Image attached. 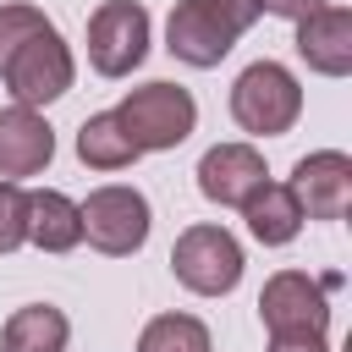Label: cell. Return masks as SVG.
I'll use <instances>...</instances> for the list:
<instances>
[{"label":"cell","instance_id":"obj_15","mask_svg":"<svg viewBox=\"0 0 352 352\" xmlns=\"http://www.w3.org/2000/svg\"><path fill=\"white\" fill-rule=\"evenodd\" d=\"M66 341H72V324L55 302H28L0 330V352H66Z\"/></svg>","mask_w":352,"mask_h":352},{"label":"cell","instance_id":"obj_19","mask_svg":"<svg viewBox=\"0 0 352 352\" xmlns=\"http://www.w3.org/2000/svg\"><path fill=\"white\" fill-rule=\"evenodd\" d=\"M50 28V16L38 11V6H0V60L16 50V44H28L33 33H44Z\"/></svg>","mask_w":352,"mask_h":352},{"label":"cell","instance_id":"obj_21","mask_svg":"<svg viewBox=\"0 0 352 352\" xmlns=\"http://www.w3.org/2000/svg\"><path fill=\"white\" fill-rule=\"evenodd\" d=\"M330 0H258V11H270V16H286V22H302V16H314V11H324Z\"/></svg>","mask_w":352,"mask_h":352},{"label":"cell","instance_id":"obj_5","mask_svg":"<svg viewBox=\"0 0 352 352\" xmlns=\"http://www.w3.org/2000/svg\"><path fill=\"white\" fill-rule=\"evenodd\" d=\"M77 214H82V236H88V248H99V253H110V258L138 253V248L148 242V226H154L148 198H143L138 187H121V182L94 187V192L77 204Z\"/></svg>","mask_w":352,"mask_h":352},{"label":"cell","instance_id":"obj_10","mask_svg":"<svg viewBox=\"0 0 352 352\" xmlns=\"http://www.w3.org/2000/svg\"><path fill=\"white\" fill-rule=\"evenodd\" d=\"M264 182H270V170H264V154L253 143H214L198 160V192L220 209H242L248 192Z\"/></svg>","mask_w":352,"mask_h":352},{"label":"cell","instance_id":"obj_20","mask_svg":"<svg viewBox=\"0 0 352 352\" xmlns=\"http://www.w3.org/2000/svg\"><path fill=\"white\" fill-rule=\"evenodd\" d=\"M270 352H330L324 330H280L270 336Z\"/></svg>","mask_w":352,"mask_h":352},{"label":"cell","instance_id":"obj_18","mask_svg":"<svg viewBox=\"0 0 352 352\" xmlns=\"http://www.w3.org/2000/svg\"><path fill=\"white\" fill-rule=\"evenodd\" d=\"M28 242V192L16 182H0V253H16Z\"/></svg>","mask_w":352,"mask_h":352},{"label":"cell","instance_id":"obj_13","mask_svg":"<svg viewBox=\"0 0 352 352\" xmlns=\"http://www.w3.org/2000/svg\"><path fill=\"white\" fill-rule=\"evenodd\" d=\"M242 220H248V231H253L264 248H286V242L302 231V204H297V192H292L286 182H264V187L248 192Z\"/></svg>","mask_w":352,"mask_h":352},{"label":"cell","instance_id":"obj_1","mask_svg":"<svg viewBox=\"0 0 352 352\" xmlns=\"http://www.w3.org/2000/svg\"><path fill=\"white\" fill-rule=\"evenodd\" d=\"M258 16H264L258 0H182L170 11V22H165V50L176 60L209 72V66H220L236 50V38Z\"/></svg>","mask_w":352,"mask_h":352},{"label":"cell","instance_id":"obj_2","mask_svg":"<svg viewBox=\"0 0 352 352\" xmlns=\"http://www.w3.org/2000/svg\"><path fill=\"white\" fill-rule=\"evenodd\" d=\"M116 121L126 126V138L138 143V154H160V148H182L198 126V104L182 82H143L121 99Z\"/></svg>","mask_w":352,"mask_h":352},{"label":"cell","instance_id":"obj_8","mask_svg":"<svg viewBox=\"0 0 352 352\" xmlns=\"http://www.w3.org/2000/svg\"><path fill=\"white\" fill-rule=\"evenodd\" d=\"M330 286L336 275L314 280L308 270H280L258 292V319L270 336L280 330H330Z\"/></svg>","mask_w":352,"mask_h":352},{"label":"cell","instance_id":"obj_3","mask_svg":"<svg viewBox=\"0 0 352 352\" xmlns=\"http://www.w3.org/2000/svg\"><path fill=\"white\" fill-rule=\"evenodd\" d=\"M231 116L242 132L253 138H280L297 126L302 116V88L280 60H253L236 82H231Z\"/></svg>","mask_w":352,"mask_h":352},{"label":"cell","instance_id":"obj_6","mask_svg":"<svg viewBox=\"0 0 352 352\" xmlns=\"http://www.w3.org/2000/svg\"><path fill=\"white\" fill-rule=\"evenodd\" d=\"M170 270L198 297H226L242 280V242L226 226H187L170 248Z\"/></svg>","mask_w":352,"mask_h":352},{"label":"cell","instance_id":"obj_17","mask_svg":"<svg viewBox=\"0 0 352 352\" xmlns=\"http://www.w3.org/2000/svg\"><path fill=\"white\" fill-rule=\"evenodd\" d=\"M138 352H214L209 324L192 314H154L138 336Z\"/></svg>","mask_w":352,"mask_h":352},{"label":"cell","instance_id":"obj_14","mask_svg":"<svg viewBox=\"0 0 352 352\" xmlns=\"http://www.w3.org/2000/svg\"><path fill=\"white\" fill-rule=\"evenodd\" d=\"M28 242L44 248V253H72L82 242V214L66 192L55 187H38L28 192Z\"/></svg>","mask_w":352,"mask_h":352},{"label":"cell","instance_id":"obj_16","mask_svg":"<svg viewBox=\"0 0 352 352\" xmlns=\"http://www.w3.org/2000/svg\"><path fill=\"white\" fill-rule=\"evenodd\" d=\"M77 160L88 170H126L138 160V143L126 138V126L116 121V110H99L77 126Z\"/></svg>","mask_w":352,"mask_h":352},{"label":"cell","instance_id":"obj_4","mask_svg":"<svg viewBox=\"0 0 352 352\" xmlns=\"http://www.w3.org/2000/svg\"><path fill=\"white\" fill-rule=\"evenodd\" d=\"M0 77H6V88H11V99H16V104L38 110V104H55V99L72 88L77 66H72L66 38H60V33H55V22H50L44 33H33L28 44H16V50L0 60Z\"/></svg>","mask_w":352,"mask_h":352},{"label":"cell","instance_id":"obj_11","mask_svg":"<svg viewBox=\"0 0 352 352\" xmlns=\"http://www.w3.org/2000/svg\"><path fill=\"white\" fill-rule=\"evenodd\" d=\"M55 160V132L38 110L28 104H6L0 110V182L16 176H38Z\"/></svg>","mask_w":352,"mask_h":352},{"label":"cell","instance_id":"obj_7","mask_svg":"<svg viewBox=\"0 0 352 352\" xmlns=\"http://www.w3.org/2000/svg\"><path fill=\"white\" fill-rule=\"evenodd\" d=\"M148 55V11L138 0H104L88 16V60L99 77H126Z\"/></svg>","mask_w":352,"mask_h":352},{"label":"cell","instance_id":"obj_12","mask_svg":"<svg viewBox=\"0 0 352 352\" xmlns=\"http://www.w3.org/2000/svg\"><path fill=\"white\" fill-rule=\"evenodd\" d=\"M297 55L319 77H346L352 72V11L346 6H324V11L302 16L297 22Z\"/></svg>","mask_w":352,"mask_h":352},{"label":"cell","instance_id":"obj_9","mask_svg":"<svg viewBox=\"0 0 352 352\" xmlns=\"http://www.w3.org/2000/svg\"><path fill=\"white\" fill-rule=\"evenodd\" d=\"M302 204V220H341L352 209V160L341 148H314L297 160L286 182Z\"/></svg>","mask_w":352,"mask_h":352}]
</instances>
